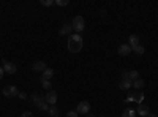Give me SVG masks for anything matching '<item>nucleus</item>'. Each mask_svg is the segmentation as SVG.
Segmentation results:
<instances>
[{
	"label": "nucleus",
	"mask_w": 158,
	"mask_h": 117,
	"mask_svg": "<svg viewBox=\"0 0 158 117\" xmlns=\"http://www.w3.org/2000/svg\"><path fill=\"white\" fill-rule=\"evenodd\" d=\"M128 79L133 82V81H136V79H139V73H138V70H131V71H128Z\"/></svg>",
	"instance_id": "obj_17"
},
{
	"label": "nucleus",
	"mask_w": 158,
	"mask_h": 117,
	"mask_svg": "<svg viewBox=\"0 0 158 117\" xmlns=\"http://www.w3.org/2000/svg\"><path fill=\"white\" fill-rule=\"evenodd\" d=\"M127 98H131L135 103H138V105H142V101H144V92H142V90H130Z\"/></svg>",
	"instance_id": "obj_3"
},
{
	"label": "nucleus",
	"mask_w": 158,
	"mask_h": 117,
	"mask_svg": "<svg viewBox=\"0 0 158 117\" xmlns=\"http://www.w3.org/2000/svg\"><path fill=\"white\" fill-rule=\"evenodd\" d=\"M3 74H5V71H3V68L0 67V81H2V77H3Z\"/></svg>",
	"instance_id": "obj_28"
},
{
	"label": "nucleus",
	"mask_w": 158,
	"mask_h": 117,
	"mask_svg": "<svg viewBox=\"0 0 158 117\" xmlns=\"http://www.w3.org/2000/svg\"><path fill=\"white\" fill-rule=\"evenodd\" d=\"M44 100H46V103H48L49 106H56V103H57V94L54 92V90H48Z\"/></svg>",
	"instance_id": "obj_7"
},
{
	"label": "nucleus",
	"mask_w": 158,
	"mask_h": 117,
	"mask_svg": "<svg viewBox=\"0 0 158 117\" xmlns=\"http://www.w3.org/2000/svg\"><path fill=\"white\" fill-rule=\"evenodd\" d=\"M2 92H3V97H6V98H15V97H18L19 90L16 89V86H6Z\"/></svg>",
	"instance_id": "obj_4"
},
{
	"label": "nucleus",
	"mask_w": 158,
	"mask_h": 117,
	"mask_svg": "<svg viewBox=\"0 0 158 117\" xmlns=\"http://www.w3.org/2000/svg\"><path fill=\"white\" fill-rule=\"evenodd\" d=\"M136 114H139L141 117H147L150 114V108L147 105H139L138 109H136Z\"/></svg>",
	"instance_id": "obj_10"
},
{
	"label": "nucleus",
	"mask_w": 158,
	"mask_h": 117,
	"mask_svg": "<svg viewBox=\"0 0 158 117\" xmlns=\"http://www.w3.org/2000/svg\"><path fill=\"white\" fill-rule=\"evenodd\" d=\"M46 68H48V65H46V62H43V60H36V62L32 63V70H33V71L43 73Z\"/></svg>",
	"instance_id": "obj_8"
},
{
	"label": "nucleus",
	"mask_w": 158,
	"mask_h": 117,
	"mask_svg": "<svg viewBox=\"0 0 158 117\" xmlns=\"http://www.w3.org/2000/svg\"><path fill=\"white\" fill-rule=\"evenodd\" d=\"M118 89L130 90V89H133V82H131L130 79H120V82H118Z\"/></svg>",
	"instance_id": "obj_13"
},
{
	"label": "nucleus",
	"mask_w": 158,
	"mask_h": 117,
	"mask_svg": "<svg viewBox=\"0 0 158 117\" xmlns=\"http://www.w3.org/2000/svg\"><path fill=\"white\" fill-rule=\"evenodd\" d=\"M144 86H146V82H144V79H141V77L136 79V81H133V89L135 90H141Z\"/></svg>",
	"instance_id": "obj_16"
},
{
	"label": "nucleus",
	"mask_w": 158,
	"mask_h": 117,
	"mask_svg": "<svg viewBox=\"0 0 158 117\" xmlns=\"http://www.w3.org/2000/svg\"><path fill=\"white\" fill-rule=\"evenodd\" d=\"M71 32H73V27H71V24H68V22H67V24H63L62 27H60V30H59V33H60L62 36H65V35L70 36Z\"/></svg>",
	"instance_id": "obj_9"
},
{
	"label": "nucleus",
	"mask_w": 158,
	"mask_h": 117,
	"mask_svg": "<svg viewBox=\"0 0 158 117\" xmlns=\"http://www.w3.org/2000/svg\"><path fill=\"white\" fill-rule=\"evenodd\" d=\"M56 3V0H41V5L43 6H51V5H54Z\"/></svg>",
	"instance_id": "obj_21"
},
{
	"label": "nucleus",
	"mask_w": 158,
	"mask_h": 117,
	"mask_svg": "<svg viewBox=\"0 0 158 117\" xmlns=\"http://www.w3.org/2000/svg\"><path fill=\"white\" fill-rule=\"evenodd\" d=\"M70 2H68V0H56V5L57 6H67Z\"/></svg>",
	"instance_id": "obj_22"
},
{
	"label": "nucleus",
	"mask_w": 158,
	"mask_h": 117,
	"mask_svg": "<svg viewBox=\"0 0 158 117\" xmlns=\"http://www.w3.org/2000/svg\"><path fill=\"white\" fill-rule=\"evenodd\" d=\"M18 97H19L21 100H25V98H27V94H25V92H19V94H18Z\"/></svg>",
	"instance_id": "obj_27"
},
{
	"label": "nucleus",
	"mask_w": 158,
	"mask_h": 117,
	"mask_svg": "<svg viewBox=\"0 0 158 117\" xmlns=\"http://www.w3.org/2000/svg\"><path fill=\"white\" fill-rule=\"evenodd\" d=\"M141 43H139V36L138 35H130V40H128V46L131 48V49H135V48H138Z\"/></svg>",
	"instance_id": "obj_12"
},
{
	"label": "nucleus",
	"mask_w": 158,
	"mask_h": 117,
	"mask_svg": "<svg viewBox=\"0 0 158 117\" xmlns=\"http://www.w3.org/2000/svg\"><path fill=\"white\" fill-rule=\"evenodd\" d=\"M76 111H77V114H85L87 115L90 112V103L89 101H79Z\"/></svg>",
	"instance_id": "obj_6"
},
{
	"label": "nucleus",
	"mask_w": 158,
	"mask_h": 117,
	"mask_svg": "<svg viewBox=\"0 0 158 117\" xmlns=\"http://www.w3.org/2000/svg\"><path fill=\"white\" fill-rule=\"evenodd\" d=\"M85 117H95V115H94V114H87Z\"/></svg>",
	"instance_id": "obj_30"
},
{
	"label": "nucleus",
	"mask_w": 158,
	"mask_h": 117,
	"mask_svg": "<svg viewBox=\"0 0 158 117\" xmlns=\"http://www.w3.org/2000/svg\"><path fill=\"white\" fill-rule=\"evenodd\" d=\"M48 112H49L51 117H59V115H60V111H59V108H56V106H51Z\"/></svg>",
	"instance_id": "obj_19"
},
{
	"label": "nucleus",
	"mask_w": 158,
	"mask_h": 117,
	"mask_svg": "<svg viewBox=\"0 0 158 117\" xmlns=\"http://www.w3.org/2000/svg\"><path fill=\"white\" fill-rule=\"evenodd\" d=\"M71 27H73V30H74L76 33L81 35V33L84 32V29H85V21H84V18H82V16H74L73 21H71Z\"/></svg>",
	"instance_id": "obj_2"
},
{
	"label": "nucleus",
	"mask_w": 158,
	"mask_h": 117,
	"mask_svg": "<svg viewBox=\"0 0 158 117\" xmlns=\"http://www.w3.org/2000/svg\"><path fill=\"white\" fill-rule=\"evenodd\" d=\"M41 87L51 90V89H52V84H51V81H48V79H41Z\"/></svg>",
	"instance_id": "obj_20"
},
{
	"label": "nucleus",
	"mask_w": 158,
	"mask_h": 117,
	"mask_svg": "<svg viewBox=\"0 0 158 117\" xmlns=\"http://www.w3.org/2000/svg\"><path fill=\"white\" fill-rule=\"evenodd\" d=\"M136 111L135 109H131V108H127L123 112H122V117H136Z\"/></svg>",
	"instance_id": "obj_18"
},
{
	"label": "nucleus",
	"mask_w": 158,
	"mask_h": 117,
	"mask_svg": "<svg viewBox=\"0 0 158 117\" xmlns=\"http://www.w3.org/2000/svg\"><path fill=\"white\" fill-rule=\"evenodd\" d=\"M79 114H77V111H68L67 112V117H77Z\"/></svg>",
	"instance_id": "obj_25"
},
{
	"label": "nucleus",
	"mask_w": 158,
	"mask_h": 117,
	"mask_svg": "<svg viewBox=\"0 0 158 117\" xmlns=\"http://www.w3.org/2000/svg\"><path fill=\"white\" fill-rule=\"evenodd\" d=\"M21 117H33V114H32L30 111H25V112L21 114Z\"/></svg>",
	"instance_id": "obj_26"
},
{
	"label": "nucleus",
	"mask_w": 158,
	"mask_h": 117,
	"mask_svg": "<svg viewBox=\"0 0 158 117\" xmlns=\"http://www.w3.org/2000/svg\"><path fill=\"white\" fill-rule=\"evenodd\" d=\"M52 76H54V70L48 67V68L41 73V79H48V81H51V77H52Z\"/></svg>",
	"instance_id": "obj_15"
},
{
	"label": "nucleus",
	"mask_w": 158,
	"mask_h": 117,
	"mask_svg": "<svg viewBox=\"0 0 158 117\" xmlns=\"http://www.w3.org/2000/svg\"><path fill=\"white\" fill-rule=\"evenodd\" d=\"M147 117H158V115H155V114H149Z\"/></svg>",
	"instance_id": "obj_29"
},
{
	"label": "nucleus",
	"mask_w": 158,
	"mask_h": 117,
	"mask_svg": "<svg viewBox=\"0 0 158 117\" xmlns=\"http://www.w3.org/2000/svg\"><path fill=\"white\" fill-rule=\"evenodd\" d=\"M131 51H133V49L128 46V43H125V44H120V46H118L117 52H118V56H128Z\"/></svg>",
	"instance_id": "obj_11"
},
{
	"label": "nucleus",
	"mask_w": 158,
	"mask_h": 117,
	"mask_svg": "<svg viewBox=\"0 0 158 117\" xmlns=\"http://www.w3.org/2000/svg\"><path fill=\"white\" fill-rule=\"evenodd\" d=\"M133 51H135V52H136L138 56H142V54H144V46H141V44H139V46H138V48H135Z\"/></svg>",
	"instance_id": "obj_24"
},
{
	"label": "nucleus",
	"mask_w": 158,
	"mask_h": 117,
	"mask_svg": "<svg viewBox=\"0 0 158 117\" xmlns=\"http://www.w3.org/2000/svg\"><path fill=\"white\" fill-rule=\"evenodd\" d=\"M67 46H68V51L73 54L79 52V51L82 49L84 46V40H82V36L79 35V33H71L68 36V41H67Z\"/></svg>",
	"instance_id": "obj_1"
},
{
	"label": "nucleus",
	"mask_w": 158,
	"mask_h": 117,
	"mask_svg": "<svg viewBox=\"0 0 158 117\" xmlns=\"http://www.w3.org/2000/svg\"><path fill=\"white\" fill-rule=\"evenodd\" d=\"M101 117H106V115H101Z\"/></svg>",
	"instance_id": "obj_31"
},
{
	"label": "nucleus",
	"mask_w": 158,
	"mask_h": 117,
	"mask_svg": "<svg viewBox=\"0 0 158 117\" xmlns=\"http://www.w3.org/2000/svg\"><path fill=\"white\" fill-rule=\"evenodd\" d=\"M30 100H32V103H33L35 106H40V105H41V103L44 101V97H41V95H38V94H33Z\"/></svg>",
	"instance_id": "obj_14"
},
{
	"label": "nucleus",
	"mask_w": 158,
	"mask_h": 117,
	"mask_svg": "<svg viewBox=\"0 0 158 117\" xmlns=\"http://www.w3.org/2000/svg\"><path fill=\"white\" fill-rule=\"evenodd\" d=\"M3 65H2V68H3V71L6 73V74H15L16 73V63H13V62H10V60H3L2 62Z\"/></svg>",
	"instance_id": "obj_5"
},
{
	"label": "nucleus",
	"mask_w": 158,
	"mask_h": 117,
	"mask_svg": "<svg viewBox=\"0 0 158 117\" xmlns=\"http://www.w3.org/2000/svg\"><path fill=\"white\" fill-rule=\"evenodd\" d=\"M38 108H40V109H41V111H49V108H51V106L48 105V103H46V100H44V101L41 103V105H40V106H38Z\"/></svg>",
	"instance_id": "obj_23"
}]
</instances>
